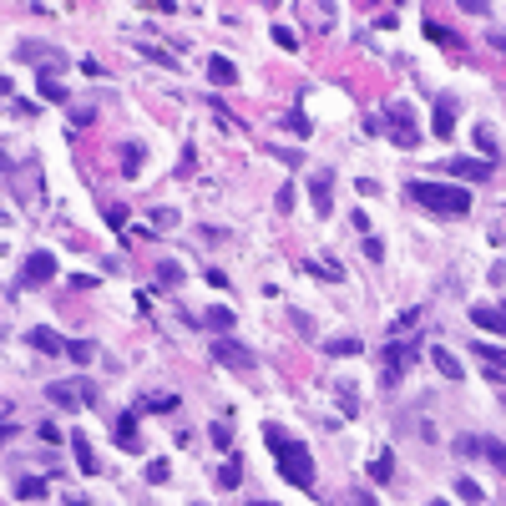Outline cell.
Segmentation results:
<instances>
[{"label": "cell", "mask_w": 506, "mask_h": 506, "mask_svg": "<svg viewBox=\"0 0 506 506\" xmlns=\"http://www.w3.org/2000/svg\"><path fill=\"white\" fill-rule=\"evenodd\" d=\"M471 324L476 329H491V334H506V314L501 309H486V304H471Z\"/></svg>", "instance_id": "cell-11"}, {"label": "cell", "mask_w": 506, "mask_h": 506, "mask_svg": "<svg viewBox=\"0 0 506 506\" xmlns=\"http://www.w3.org/2000/svg\"><path fill=\"white\" fill-rule=\"evenodd\" d=\"M283 122H289V127H294V132H299V137H309V116H304V112H289V116H283Z\"/></svg>", "instance_id": "cell-36"}, {"label": "cell", "mask_w": 506, "mask_h": 506, "mask_svg": "<svg viewBox=\"0 0 506 506\" xmlns=\"http://www.w3.org/2000/svg\"><path fill=\"white\" fill-rule=\"evenodd\" d=\"M76 390H81V400H86V405H101V390H97L92 380H76Z\"/></svg>", "instance_id": "cell-34"}, {"label": "cell", "mask_w": 506, "mask_h": 506, "mask_svg": "<svg viewBox=\"0 0 506 506\" xmlns=\"http://www.w3.org/2000/svg\"><path fill=\"white\" fill-rule=\"evenodd\" d=\"M365 258H370V264H380V258H385V249H380V238H365Z\"/></svg>", "instance_id": "cell-43"}, {"label": "cell", "mask_w": 506, "mask_h": 506, "mask_svg": "<svg viewBox=\"0 0 506 506\" xmlns=\"http://www.w3.org/2000/svg\"><path fill=\"white\" fill-rule=\"evenodd\" d=\"M349 223H355V233H365V238H370V228H375V223H370V213H359V207L349 213Z\"/></svg>", "instance_id": "cell-40"}, {"label": "cell", "mask_w": 506, "mask_h": 506, "mask_svg": "<svg viewBox=\"0 0 506 506\" xmlns=\"http://www.w3.org/2000/svg\"><path fill=\"white\" fill-rule=\"evenodd\" d=\"M66 349H71V359H76V365H92V359H97V344H92V340H71Z\"/></svg>", "instance_id": "cell-27"}, {"label": "cell", "mask_w": 506, "mask_h": 506, "mask_svg": "<svg viewBox=\"0 0 506 506\" xmlns=\"http://www.w3.org/2000/svg\"><path fill=\"white\" fill-rule=\"evenodd\" d=\"M167 476H173V466H167V461H152V466H147V481H152V486H162Z\"/></svg>", "instance_id": "cell-32"}, {"label": "cell", "mask_w": 506, "mask_h": 506, "mask_svg": "<svg viewBox=\"0 0 506 506\" xmlns=\"http://www.w3.org/2000/svg\"><path fill=\"white\" fill-rule=\"evenodd\" d=\"M274 41H279L283 51H294V46H299V41H294V31H289V25H274Z\"/></svg>", "instance_id": "cell-38"}, {"label": "cell", "mask_w": 506, "mask_h": 506, "mask_svg": "<svg viewBox=\"0 0 506 506\" xmlns=\"http://www.w3.org/2000/svg\"><path fill=\"white\" fill-rule=\"evenodd\" d=\"M390 476H395V456H390V451H380V456L370 461V481H375V486H385Z\"/></svg>", "instance_id": "cell-17"}, {"label": "cell", "mask_w": 506, "mask_h": 506, "mask_svg": "<svg viewBox=\"0 0 506 506\" xmlns=\"http://www.w3.org/2000/svg\"><path fill=\"white\" fill-rule=\"evenodd\" d=\"M218 481H223V486L233 491V486H238V481H243V461H238V456H228L223 466H218Z\"/></svg>", "instance_id": "cell-21"}, {"label": "cell", "mask_w": 506, "mask_h": 506, "mask_svg": "<svg viewBox=\"0 0 506 506\" xmlns=\"http://www.w3.org/2000/svg\"><path fill=\"white\" fill-rule=\"evenodd\" d=\"M207 81H213V86H233V81H238V66H233L228 56H207Z\"/></svg>", "instance_id": "cell-12"}, {"label": "cell", "mask_w": 506, "mask_h": 506, "mask_svg": "<svg viewBox=\"0 0 506 506\" xmlns=\"http://www.w3.org/2000/svg\"><path fill=\"white\" fill-rule=\"evenodd\" d=\"M25 344H31L36 355H61V349H66V340H61L51 324H31V329H25Z\"/></svg>", "instance_id": "cell-8"}, {"label": "cell", "mask_w": 506, "mask_h": 506, "mask_svg": "<svg viewBox=\"0 0 506 506\" xmlns=\"http://www.w3.org/2000/svg\"><path fill=\"white\" fill-rule=\"evenodd\" d=\"M456 496H461V501H471V506H481V501H486V491L476 486L471 476H461V481H456Z\"/></svg>", "instance_id": "cell-26"}, {"label": "cell", "mask_w": 506, "mask_h": 506, "mask_svg": "<svg viewBox=\"0 0 506 506\" xmlns=\"http://www.w3.org/2000/svg\"><path fill=\"white\" fill-rule=\"evenodd\" d=\"M390 137L395 147H420V132H415V116H410V101H390Z\"/></svg>", "instance_id": "cell-3"}, {"label": "cell", "mask_w": 506, "mask_h": 506, "mask_svg": "<svg viewBox=\"0 0 506 506\" xmlns=\"http://www.w3.org/2000/svg\"><path fill=\"white\" fill-rule=\"evenodd\" d=\"M36 92H41L46 101H71V97H66V86H61L56 76H36Z\"/></svg>", "instance_id": "cell-20"}, {"label": "cell", "mask_w": 506, "mask_h": 506, "mask_svg": "<svg viewBox=\"0 0 506 506\" xmlns=\"http://www.w3.org/2000/svg\"><path fill=\"white\" fill-rule=\"evenodd\" d=\"M476 359H486L496 375H506V349L501 344H476Z\"/></svg>", "instance_id": "cell-19"}, {"label": "cell", "mask_w": 506, "mask_h": 506, "mask_svg": "<svg viewBox=\"0 0 506 506\" xmlns=\"http://www.w3.org/2000/svg\"><path fill=\"white\" fill-rule=\"evenodd\" d=\"M334 400H340L344 415H359V400H355V390H349V385H334Z\"/></svg>", "instance_id": "cell-31"}, {"label": "cell", "mask_w": 506, "mask_h": 506, "mask_svg": "<svg viewBox=\"0 0 506 506\" xmlns=\"http://www.w3.org/2000/svg\"><path fill=\"white\" fill-rule=\"evenodd\" d=\"M152 223H157V228H177V207H157V213H152Z\"/></svg>", "instance_id": "cell-33"}, {"label": "cell", "mask_w": 506, "mask_h": 506, "mask_svg": "<svg viewBox=\"0 0 506 506\" xmlns=\"http://www.w3.org/2000/svg\"><path fill=\"white\" fill-rule=\"evenodd\" d=\"M481 456H486L491 466H496V471H506V446H501V440H491V435H481Z\"/></svg>", "instance_id": "cell-23"}, {"label": "cell", "mask_w": 506, "mask_h": 506, "mask_svg": "<svg viewBox=\"0 0 506 506\" xmlns=\"http://www.w3.org/2000/svg\"><path fill=\"white\" fill-rule=\"evenodd\" d=\"M431 506H446V501H431Z\"/></svg>", "instance_id": "cell-47"}, {"label": "cell", "mask_w": 506, "mask_h": 506, "mask_svg": "<svg viewBox=\"0 0 506 506\" xmlns=\"http://www.w3.org/2000/svg\"><path fill=\"white\" fill-rule=\"evenodd\" d=\"M309 203H314L319 218H329V207H334V173H329V167H319V173H314V183H309Z\"/></svg>", "instance_id": "cell-5"}, {"label": "cell", "mask_w": 506, "mask_h": 506, "mask_svg": "<svg viewBox=\"0 0 506 506\" xmlns=\"http://www.w3.org/2000/svg\"><path fill=\"white\" fill-rule=\"evenodd\" d=\"M355 506H375V496L370 491H355Z\"/></svg>", "instance_id": "cell-45"}, {"label": "cell", "mask_w": 506, "mask_h": 506, "mask_svg": "<svg viewBox=\"0 0 506 506\" xmlns=\"http://www.w3.org/2000/svg\"><path fill=\"white\" fill-rule=\"evenodd\" d=\"M46 400H51V405H61V410H81L86 405L81 390H76V380L71 385H46Z\"/></svg>", "instance_id": "cell-10"}, {"label": "cell", "mask_w": 506, "mask_h": 506, "mask_svg": "<svg viewBox=\"0 0 506 506\" xmlns=\"http://www.w3.org/2000/svg\"><path fill=\"white\" fill-rule=\"evenodd\" d=\"M425 36H431V41H446V46H451V31H446V25H435V21H425Z\"/></svg>", "instance_id": "cell-41"}, {"label": "cell", "mask_w": 506, "mask_h": 506, "mask_svg": "<svg viewBox=\"0 0 506 506\" xmlns=\"http://www.w3.org/2000/svg\"><path fill=\"white\" fill-rule=\"evenodd\" d=\"M142 56H147V61H157V66H177V61L167 56V51H157V46H142Z\"/></svg>", "instance_id": "cell-35"}, {"label": "cell", "mask_w": 506, "mask_h": 506, "mask_svg": "<svg viewBox=\"0 0 506 506\" xmlns=\"http://www.w3.org/2000/svg\"><path fill=\"white\" fill-rule=\"evenodd\" d=\"M207 324H213V329H233V309L228 304H213V309H207Z\"/></svg>", "instance_id": "cell-29"}, {"label": "cell", "mask_w": 506, "mask_h": 506, "mask_svg": "<svg viewBox=\"0 0 506 506\" xmlns=\"http://www.w3.org/2000/svg\"><path fill=\"white\" fill-rule=\"evenodd\" d=\"M476 142H481V152H486V162H491V157H496V142H491V132H486V127H476Z\"/></svg>", "instance_id": "cell-37"}, {"label": "cell", "mask_w": 506, "mask_h": 506, "mask_svg": "<svg viewBox=\"0 0 506 506\" xmlns=\"http://www.w3.org/2000/svg\"><path fill=\"white\" fill-rule=\"evenodd\" d=\"M213 359L218 365H233V370H253L258 359H253V349H243L233 334H223V340H213Z\"/></svg>", "instance_id": "cell-4"}, {"label": "cell", "mask_w": 506, "mask_h": 506, "mask_svg": "<svg viewBox=\"0 0 506 506\" xmlns=\"http://www.w3.org/2000/svg\"><path fill=\"white\" fill-rule=\"evenodd\" d=\"M359 349H365V344H359V340H349V334H340V340H329V344H324V355L344 359V355H359Z\"/></svg>", "instance_id": "cell-22"}, {"label": "cell", "mask_w": 506, "mask_h": 506, "mask_svg": "<svg viewBox=\"0 0 506 506\" xmlns=\"http://www.w3.org/2000/svg\"><path fill=\"white\" fill-rule=\"evenodd\" d=\"M451 177H466V183H486L491 177V162H476V157H451L446 162Z\"/></svg>", "instance_id": "cell-9"}, {"label": "cell", "mask_w": 506, "mask_h": 506, "mask_svg": "<svg viewBox=\"0 0 506 506\" xmlns=\"http://www.w3.org/2000/svg\"><path fill=\"white\" fill-rule=\"evenodd\" d=\"M142 157H147V147H142V142H122V173H127V177L142 173Z\"/></svg>", "instance_id": "cell-16"}, {"label": "cell", "mask_w": 506, "mask_h": 506, "mask_svg": "<svg viewBox=\"0 0 506 506\" xmlns=\"http://www.w3.org/2000/svg\"><path fill=\"white\" fill-rule=\"evenodd\" d=\"M249 506H274V501H249Z\"/></svg>", "instance_id": "cell-46"}, {"label": "cell", "mask_w": 506, "mask_h": 506, "mask_svg": "<svg viewBox=\"0 0 506 506\" xmlns=\"http://www.w3.org/2000/svg\"><path fill=\"white\" fill-rule=\"evenodd\" d=\"M451 122H456V112H451V101L440 97L435 101V137H451Z\"/></svg>", "instance_id": "cell-24"}, {"label": "cell", "mask_w": 506, "mask_h": 506, "mask_svg": "<svg viewBox=\"0 0 506 506\" xmlns=\"http://www.w3.org/2000/svg\"><path fill=\"white\" fill-rule=\"evenodd\" d=\"M431 365H435L440 375H446V380H461V375H466V370H461V359L451 355L446 344H431Z\"/></svg>", "instance_id": "cell-13"}, {"label": "cell", "mask_w": 506, "mask_h": 506, "mask_svg": "<svg viewBox=\"0 0 506 506\" xmlns=\"http://www.w3.org/2000/svg\"><path fill=\"white\" fill-rule=\"evenodd\" d=\"M264 446L274 451V466L283 471V481H294L299 491H314V456L304 440H294L283 425H264Z\"/></svg>", "instance_id": "cell-1"}, {"label": "cell", "mask_w": 506, "mask_h": 506, "mask_svg": "<svg viewBox=\"0 0 506 506\" xmlns=\"http://www.w3.org/2000/svg\"><path fill=\"white\" fill-rule=\"evenodd\" d=\"M410 198L425 203L431 213H451V218H466V213H471V192H466V188H451V183H431V177H410Z\"/></svg>", "instance_id": "cell-2"}, {"label": "cell", "mask_w": 506, "mask_h": 506, "mask_svg": "<svg viewBox=\"0 0 506 506\" xmlns=\"http://www.w3.org/2000/svg\"><path fill=\"white\" fill-rule=\"evenodd\" d=\"M207 435H213V446H218V451H228V446H233V431H228V420H213V425H207Z\"/></svg>", "instance_id": "cell-30"}, {"label": "cell", "mask_w": 506, "mask_h": 506, "mask_svg": "<svg viewBox=\"0 0 506 506\" xmlns=\"http://www.w3.org/2000/svg\"><path fill=\"white\" fill-rule=\"evenodd\" d=\"M36 435H41L46 446H56V440H61V425H36Z\"/></svg>", "instance_id": "cell-42"}, {"label": "cell", "mask_w": 506, "mask_h": 506, "mask_svg": "<svg viewBox=\"0 0 506 506\" xmlns=\"http://www.w3.org/2000/svg\"><path fill=\"white\" fill-rule=\"evenodd\" d=\"M107 223H112V228L127 223V207H122V203H107Z\"/></svg>", "instance_id": "cell-39"}, {"label": "cell", "mask_w": 506, "mask_h": 506, "mask_svg": "<svg viewBox=\"0 0 506 506\" xmlns=\"http://www.w3.org/2000/svg\"><path fill=\"white\" fill-rule=\"evenodd\" d=\"M71 451H76V466H81L86 476H97L101 466H97V456H92V440H86L81 431H71Z\"/></svg>", "instance_id": "cell-15"}, {"label": "cell", "mask_w": 506, "mask_h": 506, "mask_svg": "<svg viewBox=\"0 0 506 506\" xmlns=\"http://www.w3.org/2000/svg\"><path fill=\"white\" fill-rule=\"evenodd\" d=\"M410 359H415V340H390V349H385V380L395 385Z\"/></svg>", "instance_id": "cell-6"}, {"label": "cell", "mask_w": 506, "mask_h": 506, "mask_svg": "<svg viewBox=\"0 0 506 506\" xmlns=\"http://www.w3.org/2000/svg\"><path fill=\"white\" fill-rule=\"evenodd\" d=\"M116 446H122V451H142V440H137V415H132V410L116 415Z\"/></svg>", "instance_id": "cell-14"}, {"label": "cell", "mask_w": 506, "mask_h": 506, "mask_svg": "<svg viewBox=\"0 0 506 506\" xmlns=\"http://www.w3.org/2000/svg\"><path fill=\"white\" fill-rule=\"evenodd\" d=\"M304 268H309V274H319V279H329V283H340V279H344V268H340V264H329V258H324V264H304Z\"/></svg>", "instance_id": "cell-28"}, {"label": "cell", "mask_w": 506, "mask_h": 506, "mask_svg": "<svg viewBox=\"0 0 506 506\" xmlns=\"http://www.w3.org/2000/svg\"><path fill=\"white\" fill-rule=\"evenodd\" d=\"M21 279H25V283H51V279H56V253H46V249H36L31 258H25V268H21Z\"/></svg>", "instance_id": "cell-7"}, {"label": "cell", "mask_w": 506, "mask_h": 506, "mask_svg": "<svg viewBox=\"0 0 506 506\" xmlns=\"http://www.w3.org/2000/svg\"><path fill=\"white\" fill-rule=\"evenodd\" d=\"M157 283H162V289H177V283H183V268H177L173 258H162V264H157Z\"/></svg>", "instance_id": "cell-25"}, {"label": "cell", "mask_w": 506, "mask_h": 506, "mask_svg": "<svg viewBox=\"0 0 506 506\" xmlns=\"http://www.w3.org/2000/svg\"><path fill=\"white\" fill-rule=\"evenodd\" d=\"M192 506H198V501H192Z\"/></svg>", "instance_id": "cell-48"}, {"label": "cell", "mask_w": 506, "mask_h": 506, "mask_svg": "<svg viewBox=\"0 0 506 506\" xmlns=\"http://www.w3.org/2000/svg\"><path fill=\"white\" fill-rule=\"evenodd\" d=\"M16 496L21 501H46V481L41 476H25V481H16Z\"/></svg>", "instance_id": "cell-18"}, {"label": "cell", "mask_w": 506, "mask_h": 506, "mask_svg": "<svg viewBox=\"0 0 506 506\" xmlns=\"http://www.w3.org/2000/svg\"><path fill=\"white\" fill-rule=\"evenodd\" d=\"M491 46H496V51H506V31H491Z\"/></svg>", "instance_id": "cell-44"}]
</instances>
